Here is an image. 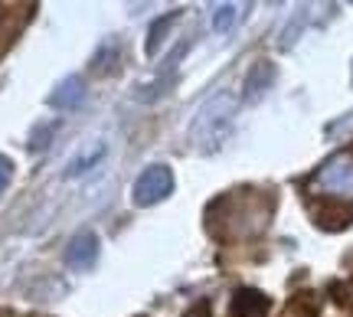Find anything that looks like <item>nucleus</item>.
I'll return each instance as SVG.
<instances>
[{
  "label": "nucleus",
  "instance_id": "nucleus-1",
  "mask_svg": "<svg viewBox=\"0 0 353 317\" xmlns=\"http://www.w3.org/2000/svg\"><path fill=\"white\" fill-rule=\"evenodd\" d=\"M232 114H236V95L226 89L200 105V112L190 125V141L196 144V151L210 154L226 141L229 127H232Z\"/></svg>",
  "mask_w": 353,
  "mask_h": 317
},
{
  "label": "nucleus",
  "instance_id": "nucleus-2",
  "mask_svg": "<svg viewBox=\"0 0 353 317\" xmlns=\"http://www.w3.org/2000/svg\"><path fill=\"white\" fill-rule=\"evenodd\" d=\"M311 190L321 193V196L353 203V151L334 154L330 161L317 167V174L311 177Z\"/></svg>",
  "mask_w": 353,
  "mask_h": 317
},
{
  "label": "nucleus",
  "instance_id": "nucleus-3",
  "mask_svg": "<svg viewBox=\"0 0 353 317\" xmlns=\"http://www.w3.org/2000/svg\"><path fill=\"white\" fill-rule=\"evenodd\" d=\"M170 190H174V174L164 164H154L134 180V203L154 206V203H161V200H167Z\"/></svg>",
  "mask_w": 353,
  "mask_h": 317
},
{
  "label": "nucleus",
  "instance_id": "nucleus-4",
  "mask_svg": "<svg viewBox=\"0 0 353 317\" xmlns=\"http://www.w3.org/2000/svg\"><path fill=\"white\" fill-rule=\"evenodd\" d=\"M65 258H69L72 268H92L95 258H99V236H95V232H79L76 239L69 242Z\"/></svg>",
  "mask_w": 353,
  "mask_h": 317
},
{
  "label": "nucleus",
  "instance_id": "nucleus-5",
  "mask_svg": "<svg viewBox=\"0 0 353 317\" xmlns=\"http://www.w3.org/2000/svg\"><path fill=\"white\" fill-rule=\"evenodd\" d=\"M232 314L236 317H265L268 314V298L262 292H252V288H242L232 298Z\"/></svg>",
  "mask_w": 353,
  "mask_h": 317
},
{
  "label": "nucleus",
  "instance_id": "nucleus-6",
  "mask_svg": "<svg viewBox=\"0 0 353 317\" xmlns=\"http://www.w3.org/2000/svg\"><path fill=\"white\" fill-rule=\"evenodd\" d=\"M82 99H85V82L79 76H72L50 95V105L52 108H76V105H82Z\"/></svg>",
  "mask_w": 353,
  "mask_h": 317
},
{
  "label": "nucleus",
  "instance_id": "nucleus-7",
  "mask_svg": "<svg viewBox=\"0 0 353 317\" xmlns=\"http://www.w3.org/2000/svg\"><path fill=\"white\" fill-rule=\"evenodd\" d=\"M275 79V65L272 63H255V69L245 79V99H259Z\"/></svg>",
  "mask_w": 353,
  "mask_h": 317
},
{
  "label": "nucleus",
  "instance_id": "nucleus-8",
  "mask_svg": "<svg viewBox=\"0 0 353 317\" xmlns=\"http://www.w3.org/2000/svg\"><path fill=\"white\" fill-rule=\"evenodd\" d=\"M174 23H176V13H167V17H161V20H154L151 23V33H148V43H144V50H148L151 59L161 52V43H164L167 26H174Z\"/></svg>",
  "mask_w": 353,
  "mask_h": 317
},
{
  "label": "nucleus",
  "instance_id": "nucleus-9",
  "mask_svg": "<svg viewBox=\"0 0 353 317\" xmlns=\"http://www.w3.org/2000/svg\"><path fill=\"white\" fill-rule=\"evenodd\" d=\"M242 17V7L239 3H219L213 10V30L216 33H226V30H232L236 26V20Z\"/></svg>",
  "mask_w": 353,
  "mask_h": 317
},
{
  "label": "nucleus",
  "instance_id": "nucleus-10",
  "mask_svg": "<svg viewBox=\"0 0 353 317\" xmlns=\"http://www.w3.org/2000/svg\"><path fill=\"white\" fill-rule=\"evenodd\" d=\"M10 177H13V164L7 161V157H0V193L7 190V183H10Z\"/></svg>",
  "mask_w": 353,
  "mask_h": 317
},
{
  "label": "nucleus",
  "instance_id": "nucleus-11",
  "mask_svg": "<svg viewBox=\"0 0 353 317\" xmlns=\"http://www.w3.org/2000/svg\"><path fill=\"white\" fill-rule=\"evenodd\" d=\"M353 127V118L350 121H337V125H330V131H350Z\"/></svg>",
  "mask_w": 353,
  "mask_h": 317
}]
</instances>
